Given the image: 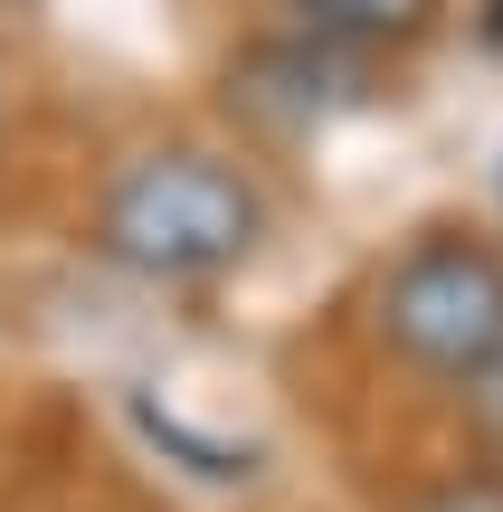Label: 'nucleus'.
<instances>
[{
  "instance_id": "20e7f679",
  "label": "nucleus",
  "mask_w": 503,
  "mask_h": 512,
  "mask_svg": "<svg viewBox=\"0 0 503 512\" xmlns=\"http://www.w3.org/2000/svg\"><path fill=\"white\" fill-rule=\"evenodd\" d=\"M285 19H304V29L323 38H352V48H409V38H428L437 19H447V0H276Z\"/></svg>"
},
{
  "instance_id": "423d86ee",
  "label": "nucleus",
  "mask_w": 503,
  "mask_h": 512,
  "mask_svg": "<svg viewBox=\"0 0 503 512\" xmlns=\"http://www.w3.org/2000/svg\"><path fill=\"white\" fill-rule=\"evenodd\" d=\"M409 512H503V465H485V475H447V484H428Z\"/></svg>"
},
{
  "instance_id": "f257e3e1",
  "label": "nucleus",
  "mask_w": 503,
  "mask_h": 512,
  "mask_svg": "<svg viewBox=\"0 0 503 512\" xmlns=\"http://www.w3.org/2000/svg\"><path fill=\"white\" fill-rule=\"evenodd\" d=\"M266 247V190L209 143H152L95 190V256L143 285H209Z\"/></svg>"
},
{
  "instance_id": "7ed1b4c3",
  "label": "nucleus",
  "mask_w": 503,
  "mask_h": 512,
  "mask_svg": "<svg viewBox=\"0 0 503 512\" xmlns=\"http://www.w3.org/2000/svg\"><path fill=\"white\" fill-rule=\"evenodd\" d=\"M371 105V48H352V38H323L304 29V19H285V29L247 38L238 57H228V114H238L247 133H266V143H304V133L342 124V114Z\"/></svg>"
},
{
  "instance_id": "0eeeda50",
  "label": "nucleus",
  "mask_w": 503,
  "mask_h": 512,
  "mask_svg": "<svg viewBox=\"0 0 503 512\" xmlns=\"http://www.w3.org/2000/svg\"><path fill=\"white\" fill-rule=\"evenodd\" d=\"M0 143H10V105H0Z\"/></svg>"
},
{
  "instance_id": "39448f33",
  "label": "nucleus",
  "mask_w": 503,
  "mask_h": 512,
  "mask_svg": "<svg viewBox=\"0 0 503 512\" xmlns=\"http://www.w3.org/2000/svg\"><path fill=\"white\" fill-rule=\"evenodd\" d=\"M456 418H466V437L503 465V351L475 370V380H456Z\"/></svg>"
},
{
  "instance_id": "f03ea898",
  "label": "nucleus",
  "mask_w": 503,
  "mask_h": 512,
  "mask_svg": "<svg viewBox=\"0 0 503 512\" xmlns=\"http://www.w3.org/2000/svg\"><path fill=\"white\" fill-rule=\"evenodd\" d=\"M371 342L418 380H475L503 351V247L466 228L409 238L371 285Z\"/></svg>"
}]
</instances>
